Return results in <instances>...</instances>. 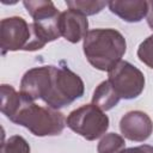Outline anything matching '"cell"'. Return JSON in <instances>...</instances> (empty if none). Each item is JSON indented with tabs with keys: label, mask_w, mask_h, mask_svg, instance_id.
<instances>
[{
	"label": "cell",
	"mask_w": 153,
	"mask_h": 153,
	"mask_svg": "<svg viewBox=\"0 0 153 153\" xmlns=\"http://www.w3.org/2000/svg\"><path fill=\"white\" fill-rule=\"evenodd\" d=\"M120 96L115 92V90L112 88V86L110 85V82L108 80L100 82L97 88L93 92L92 96V104L96 105L97 108H99L103 111L110 110L114 106H116L120 102Z\"/></svg>",
	"instance_id": "obj_12"
},
{
	"label": "cell",
	"mask_w": 153,
	"mask_h": 153,
	"mask_svg": "<svg viewBox=\"0 0 153 153\" xmlns=\"http://www.w3.org/2000/svg\"><path fill=\"white\" fill-rule=\"evenodd\" d=\"M126 147L124 139L116 134V133H108L105 134L98 146H97V152L98 153H121Z\"/></svg>",
	"instance_id": "obj_15"
},
{
	"label": "cell",
	"mask_w": 153,
	"mask_h": 153,
	"mask_svg": "<svg viewBox=\"0 0 153 153\" xmlns=\"http://www.w3.org/2000/svg\"><path fill=\"white\" fill-rule=\"evenodd\" d=\"M31 41V27L22 17L5 18L0 23L1 54L25 50Z\"/></svg>",
	"instance_id": "obj_6"
},
{
	"label": "cell",
	"mask_w": 153,
	"mask_h": 153,
	"mask_svg": "<svg viewBox=\"0 0 153 153\" xmlns=\"http://www.w3.org/2000/svg\"><path fill=\"white\" fill-rule=\"evenodd\" d=\"M10 121L25 127L36 136L59 135L66 127V118L62 112L50 106L37 105L24 97L19 109Z\"/></svg>",
	"instance_id": "obj_2"
},
{
	"label": "cell",
	"mask_w": 153,
	"mask_h": 153,
	"mask_svg": "<svg viewBox=\"0 0 153 153\" xmlns=\"http://www.w3.org/2000/svg\"><path fill=\"white\" fill-rule=\"evenodd\" d=\"M1 153H30V146L23 136L13 135L2 142Z\"/></svg>",
	"instance_id": "obj_16"
},
{
	"label": "cell",
	"mask_w": 153,
	"mask_h": 153,
	"mask_svg": "<svg viewBox=\"0 0 153 153\" xmlns=\"http://www.w3.org/2000/svg\"><path fill=\"white\" fill-rule=\"evenodd\" d=\"M82 48L87 61L94 68L109 72L122 61L127 43L123 35L115 29H94L85 36Z\"/></svg>",
	"instance_id": "obj_1"
},
{
	"label": "cell",
	"mask_w": 153,
	"mask_h": 153,
	"mask_svg": "<svg viewBox=\"0 0 153 153\" xmlns=\"http://www.w3.org/2000/svg\"><path fill=\"white\" fill-rule=\"evenodd\" d=\"M108 81L120 98L123 99L136 98L145 87L143 73L128 61H121L109 71Z\"/></svg>",
	"instance_id": "obj_5"
},
{
	"label": "cell",
	"mask_w": 153,
	"mask_h": 153,
	"mask_svg": "<svg viewBox=\"0 0 153 153\" xmlns=\"http://www.w3.org/2000/svg\"><path fill=\"white\" fill-rule=\"evenodd\" d=\"M23 5L33 22H44L60 14L50 0H25L23 1Z\"/></svg>",
	"instance_id": "obj_11"
},
{
	"label": "cell",
	"mask_w": 153,
	"mask_h": 153,
	"mask_svg": "<svg viewBox=\"0 0 153 153\" xmlns=\"http://www.w3.org/2000/svg\"><path fill=\"white\" fill-rule=\"evenodd\" d=\"M66 5L69 10L76 11L84 16H93L99 13L108 5V2L100 0H67Z\"/></svg>",
	"instance_id": "obj_14"
},
{
	"label": "cell",
	"mask_w": 153,
	"mask_h": 153,
	"mask_svg": "<svg viewBox=\"0 0 153 153\" xmlns=\"http://www.w3.org/2000/svg\"><path fill=\"white\" fill-rule=\"evenodd\" d=\"M23 97L11 85H1V112L10 120L22 104Z\"/></svg>",
	"instance_id": "obj_13"
},
{
	"label": "cell",
	"mask_w": 153,
	"mask_h": 153,
	"mask_svg": "<svg viewBox=\"0 0 153 153\" xmlns=\"http://www.w3.org/2000/svg\"><path fill=\"white\" fill-rule=\"evenodd\" d=\"M66 124L69 129L84 139L93 141L108 130L109 117L96 105L85 104L68 115Z\"/></svg>",
	"instance_id": "obj_4"
},
{
	"label": "cell",
	"mask_w": 153,
	"mask_h": 153,
	"mask_svg": "<svg viewBox=\"0 0 153 153\" xmlns=\"http://www.w3.org/2000/svg\"><path fill=\"white\" fill-rule=\"evenodd\" d=\"M121 153H153V146L141 145L137 147H130V148L123 149Z\"/></svg>",
	"instance_id": "obj_18"
},
{
	"label": "cell",
	"mask_w": 153,
	"mask_h": 153,
	"mask_svg": "<svg viewBox=\"0 0 153 153\" xmlns=\"http://www.w3.org/2000/svg\"><path fill=\"white\" fill-rule=\"evenodd\" d=\"M108 6L112 13L128 23L140 22L148 11V1L145 0H112Z\"/></svg>",
	"instance_id": "obj_10"
},
{
	"label": "cell",
	"mask_w": 153,
	"mask_h": 153,
	"mask_svg": "<svg viewBox=\"0 0 153 153\" xmlns=\"http://www.w3.org/2000/svg\"><path fill=\"white\" fill-rule=\"evenodd\" d=\"M120 130L126 139L142 142L153 133V122L143 111H129L121 118Z\"/></svg>",
	"instance_id": "obj_8"
},
{
	"label": "cell",
	"mask_w": 153,
	"mask_h": 153,
	"mask_svg": "<svg viewBox=\"0 0 153 153\" xmlns=\"http://www.w3.org/2000/svg\"><path fill=\"white\" fill-rule=\"evenodd\" d=\"M59 26L61 36L71 43H78L80 39H84L88 32V22L86 16L73 10H67L60 13Z\"/></svg>",
	"instance_id": "obj_9"
},
{
	"label": "cell",
	"mask_w": 153,
	"mask_h": 153,
	"mask_svg": "<svg viewBox=\"0 0 153 153\" xmlns=\"http://www.w3.org/2000/svg\"><path fill=\"white\" fill-rule=\"evenodd\" d=\"M84 90L81 78L67 66H51L49 87L42 100L47 106L57 110L80 98L84 94Z\"/></svg>",
	"instance_id": "obj_3"
},
{
	"label": "cell",
	"mask_w": 153,
	"mask_h": 153,
	"mask_svg": "<svg viewBox=\"0 0 153 153\" xmlns=\"http://www.w3.org/2000/svg\"><path fill=\"white\" fill-rule=\"evenodd\" d=\"M146 18H147V24H148V26H149V27L152 29V31H153V0H152V1H148V11H147Z\"/></svg>",
	"instance_id": "obj_19"
},
{
	"label": "cell",
	"mask_w": 153,
	"mask_h": 153,
	"mask_svg": "<svg viewBox=\"0 0 153 153\" xmlns=\"http://www.w3.org/2000/svg\"><path fill=\"white\" fill-rule=\"evenodd\" d=\"M51 75V66H41L29 69L20 81V94L27 100L35 102L45 96Z\"/></svg>",
	"instance_id": "obj_7"
},
{
	"label": "cell",
	"mask_w": 153,
	"mask_h": 153,
	"mask_svg": "<svg viewBox=\"0 0 153 153\" xmlns=\"http://www.w3.org/2000/svg\"><path fill=\"white\" fill-rule=\"evenodd\" d=\"M137 57L146 66L153 68V35L140 43L137 48Z\"/></svg>",
	"instance_id": "obj_17"
}]
</instances>
